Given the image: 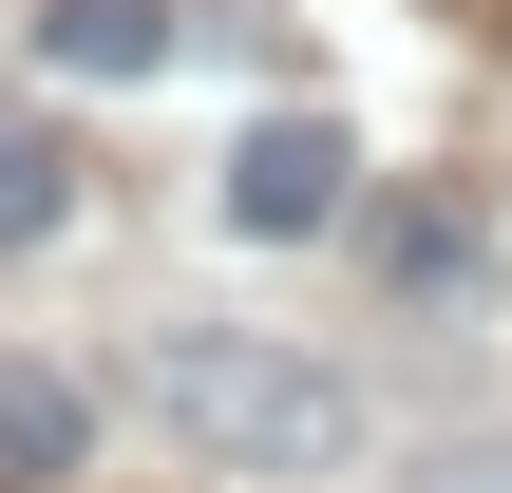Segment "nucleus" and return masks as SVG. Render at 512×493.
I'll return each mask as SVG.
<instances>
[{"mask_svg": "<svg viewBox=\"0 0 512 493\" xmlns=\"http://www.w3.org/2000/svg\"><path fill=\"white\" fill-rule=\"evenodd\" d=\"M152 418L209 475H342L361 456V380L304 361V342H247V323H171L152 342Z\"/></svg>", "mask_w": 512, "mask_h": 493, "instance_id": "nucleus-1", "label": "nucleus"}, {"mask_svg": "<svg viewBox=\"0 0 512 493\" xmlns=\"http://www.w3.org/2000/svg\"><path fill=\"white\" fill-rule=\"evenodd\" d=\"M380 285L475 304V285H494V228H475V209H437V190H380Z\"/></svg>", "mask_w": 512, "mask_h": 493, "instance_id": "nucleus-4", "label": "nucleus"}, {"mask_svg": "<svg viewBox=\"0 0 512 493\" xmlns=\"http://www.w3.org/2000/svg\"><path fill=\"white\" fill-rule=\"evenodd\" d=\"M342 190H361L342 114H247V133H228V171H209V209H228L247 247H304V228H342Z\"/></svg>", "mask_w": 512, "mask_h": 493, "instance_id": "nucleus-2", "label": "nucleus"}, {"mask_svg": "<svg viewBox=\"0 0 512 493\" xmlns=\"http://www.w3.org/2000/svg\"><path fill=\"white\" fill-rule=\"evenodd\" d=\"M418 493H512V456H437V475H418Z\"/></svg>", "mask_w": 512, "mask_h": 493, "instance_id": "nucleus-7", "label": "nucleus"}, {"mask_svg": "<svg viewBox=\"0 0 512 493\" xmlns=\"http://www.w3.org/2000/svg\"><path fill=\"white\" fill-rule=\"evenodd\" d=\"M57 475H95V399L0 342V493H57Z\"/></svg>", "mask_w": 512, "mask_h": 493, "instance_id": "nucleus-3", "label": "nucleus"}, {"mask_svg": "<svg viewBox=\"0 0 512 493\" xmlns=\"http://www.w3.org/2000/svg\"><path fill=\"white\" fill-rule=\"evenodd\" d=\"M57 209H76V152L57 133H0V247H57Z\"/></svg>", "mask_w": 512, "mask_h": 493, "instance_id": "nucleus-6", "label": "nucleus"}, {"mask_svg": "<svg viewBox=\"0 0 512 493\" xmlns=\"http://www.w3.org/2000/svg\"><path fill=\"white\" fill-rule=\"evenodd\" d=\"M38 57L57 76H152L171 57V0H38Z\"/></svg>", "mask_w": 512, "mask_h": 493, "instance_id": "nucleus-5", "label": "nucleus"}]
</instances>
